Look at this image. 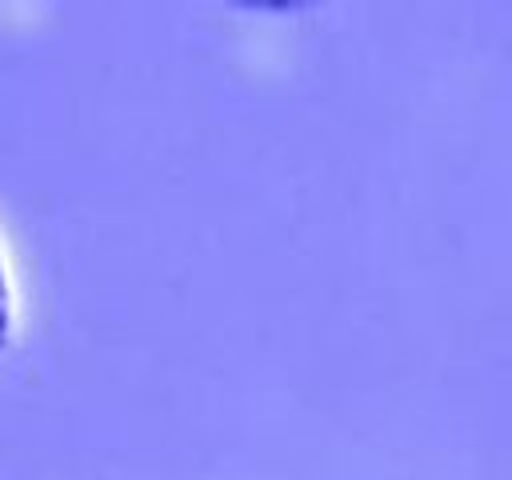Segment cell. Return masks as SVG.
<instances>
[{"mask_svg":"<svg viewBox=\"0 0 512 480\" xmlns=\"http://www.w3.org/2000/svg\"><path fill=\"white\" fill-rule=\"evenodd\" d=\"M8 328H12V288L4 276V260H0V352L8 344Z\"/></svg>","mask_w":512,"mask_h":480,"instance_id":"cell-1","label":"cell"}]
</instances>
